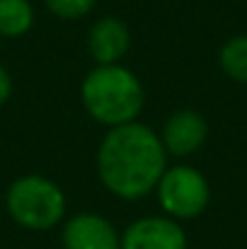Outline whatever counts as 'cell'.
Returning <instances> with one entry per match:
<instances>
[{"mask_svg": "<svg viewBox=\"0 0 247 249\" xmlns=\"http://www.w3.org/2000/svg\"><path fill=\"white\" fill-rule=\"evenodd\" d=\"M87 44H90V53L95 56V61L99 66H114L129 51L131 34L124 22H119L114 17H104L97 24H92Z\"/></svg>", "mask_w": 247, "mask_h": 249, "instance_id": "ba28073f", "label": "cell"}, {"mask_svg": "<svg viewBox=\"0 0 247 249\" xmlns=\"http://www.w3.org/2000/svg\"><path fill=\"white\" fill-rule=\"evenodd\" d=\"M97 0H46V7L63 19H80L85 17Z\"/></svg>", "mask_w": 247, "mask_h": 249, "instance_id": "8fae6325", "label": "cell"}, {"mask_svg": "<svg viewBox=\"0 0 247 249\" xmlns=\"http://www.w3.org/2000/svg\"><path fill=\"white\" fill-rule=\"evenodd\" d=\"M206 136H209V126H206V119L199 111H191V109L177 111L165 124L163 131L165 153L189 155V153H194V150H199L204 145Z\"/></svg>", "mask_w": 247, "mask_h": 249, "instance_id": "52a82bcc", "label": "cell"}, {"mask_svg": "<svg viewBox=\"0 0 247 249\" xmlns=\"http://www.w3.org/2000/svg\"><path fill=\"white\" fill-rule=\"evenodd\" d=\"M163 141L143 124L114 126L99 145L97 172L104 186L126 198H143L151 194L165 174Z\"/></svg>", "mask_w": 247, "mask_h": 249, "instance_id": "6da1fadb", "label": "cell"}, {"mask_svg": "<svg viewBox=\"0 0 247 249\" xmlns=\"http://www.w3.org/2000/svg\"><path fill=\"white\" fill-rule=\"evenodd\" d=\"M10 94H12V80H10L7 71L0 68V104H5L10 99Z\"/></svg>", "mask_w": 247, "mask_h": 249, "instance_id": "7c38bea8", "label": "cell"}, {"mask_svg": "<svg viewBox=\"0 0 247 249\" xmlns=\"http://www.w3.org/2000/svg\"><path fill=\"white\" fill-rule=\"evenodd\" d=\"M121 249H187V235L172 218H141L126 228Z\"/></svg>", "mask_w": 247, "mask_h": 249, "instance_id": "5b68a950", "label": "cell"}, {"mask_svg": "<svg viewBox=\"0 0 247 249\" xmlns=\"http://www.w3.org/2000/svg\"><path fill=\"white\" fill-rule=\"evenodd\" d=\"M221 68L228 78L247 83V34L226 41V46L221 49Z\"/></svg>", "mask_w": 247, "mask_h": 249, "instance_id": "30bf717a", "label": "cell"}, {"mask_svg": "<svg viewBox=\"0 0 247 249\" xmlns=\"http://www.w3.org/2000/svg\"><path fill=\"white\" fill-rule=\"evenodd\" d=\"M158 196L163 208L174 218H196L209 206L211 191L204 174L194 167H172L165 169L158 184Z\"/></svg>", "mask_w": 247, "mask_h": 249, "instance_id": "277c9868", "label": "cell"}, {"mask_svg": "<svg viewBox=\"0 0 247 249\" xmlns=\"http://www.w3.org/2000/svg\"><path fill=\"white\" fill-rule=\"evenodd\" d=\"M7 211L15 223L29 230L54 228L66 211L63 191L46 177H22L7 191Z\"/></svg>", "mask_w": 247, "mask_h": 249, "instance_id": "3957f363", "label": "cell"}, {"mask_svg": "<svg viewBox=\"0 0 247 249\" xmlns=\"http://www.w3.org/2000/svg\"><path fill=\"white\" fill-rule=\"evenodd\" d=\"M34 22V10L27 0H0V34L22 36Z\"/></svg>", "mask_w": 247, "mask_h": 249, "instance_id": "9c48e42d", "label": "cell"}, {"mask_svg": "<svg viewBox=\"0 0 247 249\" xmlns=\"http://www.w3.org/2000/svg\"><path fill=\"white\" fill-rule=\"evenodd\" d=\"M63 245L66 249H121V240L109 220L82 213L63 228Z\"/></svg>", "mask_w": 247, "mask_h": 249, "instance_id": "8992f818", "label": "cell"}, {"mask_svg": "<svg viewBox=\"0 0 247 249\" xmlns=\"http://www.w3.org/2000/svg\"><path fill=\"white\" fill-rule=\"evenodd\" d=\"M82 102L92 119L109 126L131 124L143 107V87L129 68L97 66L82 83Z\"/></svg>", "mask_w": 247, "mask_h": 249, "instance_id": "7a4b0ae2", "label": "cell"}]
</instances>
